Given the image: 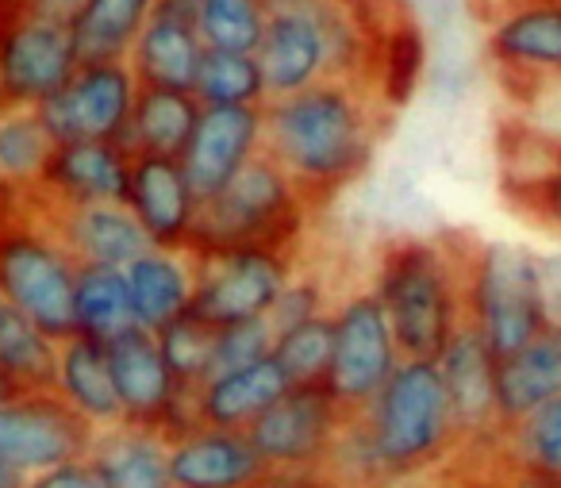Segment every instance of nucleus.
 <instances>
[{"instance_id": "nucleus-1", "label": "nucleus", "mask_w": 561, "mask_h": 488, "mask_svg": "<svg viewBox=\"0 0 561 488\" xmlns=\"http://www.w3.org/2000/svg\"><path fill=\"white\" fill-rule=\"evenodd\" d=\"M389 116L366 81L328 78L265 101V155L323 212L374 166Z\"/></svg>"}, {"instance_id": "nucleus-2", "label": "nucleus", "mask_w": 561, "mask_h": 488, "mask_svg": "<svg viewBox=\"0 0 561 488\" xmlns=\"http://www.w3.org/2000/svg\"><path fill=\"white\" fill-rule=\"evenodd\" d=\"M377 24V0H270V24L257 43L270 101L328 78L369 86Z\"/></svg>"}, {"instance_id": "nucleus-3", "label": "nucleus", "mask_w": 561, "mask_h": 488, "mask_svg": "<svg viewBox=\"0 0 561 488\" xmlns=\"http://www.w3.org/2000/svg\"><path fill=\"white\" fill-rule=\"evenodd\" d=\"M469 242L454 235H400L381 242L369 288L381 300L404 358L435 362L466 327Z\"/></svg>"}, {"instance_id": "nucleus-4", "label": "nucleus", "mask_w": 561, "mask_h": 488, "mask_svg": "<svg viewBox=\"0 0 561 488\" xmlns=\"http://www.w3.org/2000/svg\"><path fill=\"white\" fill-rule=\"evenodd\" d=\"M366 431L392 485L412 488L427 477H443L461 454V434L454 423L438 362L404 358L389 385L366 411Z\"/></svg>"}, {"instance_id": "nucleus-5", "label": "nucleus", "mask_w": 561, "mask_h": 488, "mask_svg": "<svg viewBox=\"0 0 561 488\" xmlns=\"http://www.w3.org/2000/svg\"><path fill=\"white\" fill-rule=\"evenodd\" d=\"M316 204L300 185L280 170L270 155H257L224 193L201 204L193 250H234V247H273L305 254L308 227Z\"/></svg>"}, {"instance_id": "nucleus-6", "label": "nucleus", "mask_w": 561, "mask_h": 488, "mask_svg": "<svg viewBox=\"0 0 561 488\" xmlns=\"http://www.w3.org/2000/svg\"><path fill=\"white\" fill-rule=\"evenodd\" d=\"M466 324L504 362L550 327L538 277V250L507 239L469 242Z\"/></svg>"}, {"instance_id": "nucleus-7", "label": "nucleus", "mask_w": 561, "mask_h": 488, "mask_svg": "<svg viewBox=\"0 0 561 488\" xmlns=\"http://www.w3.org/2000/svg\"><path fill=\"white\" fill-rule=\"evenodd\" d=\"M78 270L81 262L62 247L32 193V204L0 227V296L62 342L73 334Z\"/></svg>"}, {"instance_id": "nucleus-8", "label": "nucleus", "mask_w": 561, "mask_h": 488, "mask_svg": "<svg viewBox=\"0 0 561 488\" xmlns=\"http://www.w3.org/2000/svg\"><path fill=\"white\" fill-rule=\"evenodd\" d=\"M331 331H335V350H331V370L323 385L343 404L346 416H358L381 396V388L389 385L397 365L404 362L389 316H385L369 281L343 288L335 296Z\"/></svg>"}, {"instance_id": "nucleus-9", "label": "nucleus", "mask_w": 561, "mask_h": 488, "mask_svg": "<svg viewBox=\"0 0 561 488\" xmlns=\"http://www.w3.org/2000/svg\"><path fill=\"white\" fill-rule=\"evenodd\" d=\"M300 258L305 254L273 247L204 250V254H196L193 316H201L211 327L270 319L277 296L300 270Z\"/></svg>"}, {"instance_id": "nucleus-10", "label": "nucleus", "mask_w": 561, "mask_h": 488, "mask_svg": "<svg viewBox=\"0 0 561 488\" xmlns=\"http://www.w3.org/2000/svg\"><path fill=\"white\" fill-rule=\"evenodd\" d=\"M484 58L507 89L561 86V0H500L484 24Z\"/></svg>"}, {"instance_id": "nucleus-11", "label": "nucleus", "mask_w": 561, "mask_h": 488, "mask_svg": "<svg viewBox=\"0 0 561 488\" xmlns=\"http://www.w3.org/2000/svg\"><path fill=\"white\" fill-rule=\"evenodd\" d=\"M96 427L85 423L55 388L12 393L0 400V457L24 477H39L66 462L89 457Z\"/></svg>"}, {"instance_id": "nucleus-12", "label": "nucleus", "mask_w": 561, "mask_h": 488, "mask_svg": "<svg viewBox=\"0 0 561 488\" xmlns=\"http://www.w3.org/2000/svg\"><path fill=\"white\" fill-rule=\"evenodd\" d=\"M112 373H116V393L124 404V423L154 427L165 439L201 427L193 404V388H185L173 370L165 365L158 334L131 327L127 334L108 342Z\"/></svg>"}, {"instance_id": "nucleus-13", "label": "nucleus", "mask_w": 561, "mask_h": 488, "mask_svg": "<svg viewBox=\"0 0 561 488\" xmlns=\"http://www.w3.org/2000/svg\"><path fill=\"white\" fill-rule=\"evenodd\" d=\"M139 89L127 63H81L39 116L55 143H124Z\"/></svg>"}, {"instance_id": "nucleus-14", "label": "nucleus", "mask_w": 561, "mask_h": 488, "mask_svg": "<svg viewBox=\"0 0 561 488\" xmlns=\"http://www.w3.org/2000/svg\"><path fill=\"white\" fill-rule=\"evenodd\" d=\"M346 419L351 416L328 385H293L247 434L265 469L323 473Z\"/></svg>"}, {"instance_id": "nucleus-15", "label": "nucleus", "mask_w": 561, "mask_h": 488, "mask_svg": "<svg viewBox=\"0 0 561 488\" xmlns=\"http://www.w3.org/2000/svg\"><path fill=\"white\" fill-rule=\"evenodd\" d=\"M435 362L438 373H443L446 396H450L454 423H458L461 434V454H496L500 434H504V416H500L496 393L500 358L466 324L446 342V350Z\"/></svg>"}, {"instance_id": "nucleus-16", "label": "nucleus", "mask_w": 561, "mask_h": 488, "mask_svg": "<svg viewBox=\"0 0 561 488\" xmlns=\"http://www.w3.org/2000/svg\"><path fill=\"white\" fill-rule=\"evenodd\" d=\"M257 155H265V109H204L178 162L196 196L211 201Z\"/></svg>"}, {"instance_id": "nucleus-17", "label": "nucleus", "mask_w": 561, "mask_h": 488, "mask_svg": "<svg viewBox=\"0 0 561 488\" xmlns=\"http://www.w3.org/2000/svg\"><path fill=\"white\" fill-rule=\"evenodd\" d=\"M135 155L124 143H58L43 170L35 196L50 208L124 204Z\"/></svg>"}, {"instance_id": "nucleus-18", "label": "nucleus", "mask_w": 561, "mask_h": 488, "mask_svg": "<svg viewBox=\"0 0 561 488\" xmlns=\"http://www.w3.org/2000/svg\"><path fill=\"white\" fill-rule=\"evenodd\" d=\"M208 43L196 24V4L188 0H158L142 27L139 43L127 55L142 89H188L193 93Z\"/></svg>"}, {"instance_id": "nucleus-19", "label": "nucleus", "mask_w": 561, "mask_h": 488, "mask_svg": "<svg viewBox=\"0 0 561 488\" xmlns=\"http://www.w3.org/2000/svg\"><path fill=\"white\" fill-rule=\"evenodd\" d=\"M124 204L135 212L150 247L193 250L196 219H201L204 201L188 185L178 158H135Z\"/></svg>"}, {"instance_id": "nucleus-20", "label": "nucleus", "mask_w": 561, "mask_h": 488, "mask_svg": "<svg viewBox=\"0 0 561 488\" xmlns=\"http://www.w3.org/2000/svg\"><path fill=\"white\" fill-rule=\"evenodd\" d=\"M170 473L173 488H247L265 473V462L247 431L201 423L170 439Z\"/></svg>"}, {"instance_id": "nucleus-21", "label": "nucleus", "mask_w": 561, "mask_h": 488, "mask_svg": "<svg viewBox=\"0 0 561 488\" xmlns=\"http://www.w3.org/2000/svg\"><path fill=\"white\" fill-rule=\"evenodd\" d=\"M39 201V196H35ZM43 216L55 227L62 247L81 265H116L127 270L139 254L150 250L147 231L139 227L135 212L127 204H89V208H50L43 204Z\"/></svg>"}, {"instance_id": "nucleus-22", "label": "nucleus", "mask_w": 561, "mask_h": 488, "mask_svg": "<svg viewBox=\"0 0 561 488\" xmlns=\"http://www.w3.org/2000/svg\"><path fill=\"white\" fill-rule=\"evenodd\" d=\"M289 388V377L280 373V365L270 354L262 362L224 370L204 381L193 393L196 419L208 427H227V431H250Z\"/></svg>"}, {"instance_id": "nucleus-23", "label": "nucleus", "mask_w": 561, "mask_h": 488, "mask_svg": "<svg viewBox=\"0 0 561 488\" xmlns=\"http://www.w3.org/2000/svg\"><path fill=\"white\" fill-rule=\"evenodd\" d=\"M55 388L85 423L96 431L124 423V404L116 393V373H112L108 342L70 334L58 342V365H55Z\"/></svg>"}, {"instance_id": "nucleus-24", "label": "nucleus", "mask_w": 561, "mask_h": 488, "mask_svg": "<svg viewBox=\"0 0 561 488\" xmlns=\"http://www.w3.org/2000/svg\"><path fill=\"white\" fill-rule=\"evenodd\" d=\"M135 319L142 331L158 334L162 327L178 324L193 311L196 300V254L193 250L150 247L127 265Z\"/></svg>"}, {"instance_id": "nucleus-25", "label": "nucleus", "mask_w": 561, "mask_h": 488, "mask_svg": "<svg viewBox=\"0 0 561 488\" xmlns=\"http://www.w3.org/2000/svg\"><path fill=\"white\" fill-rule=\"evenodd\" d=\"M423 73H427V35L412 12L389 4L381 9V24H377L369 89L385 109L397 112L415 97Z\"/></svg>"}, {"instance_id": "nucleus-26", "label": "nucleus", "mask_w": 561, "mask_h": 488, "mask_svg": "<svg viewBox=\"0 0 561 488\" xmlns=\"http://www.w3.org/2000/svg\"><path fill=\"white\" fill-rule=\"evenodd\" d=\"M89 462L101 469L108 488H173L170 439L154 427L119 423L96 431Z\"/></svg>"}, {"instance_id": "nucleus-27", "label": "nucleus", "mask_w": 561, "mask_h": 488, "mask_svg": "<svg viewBox=\"0 0 561 488\" xmlns=\"http://www.w3.org/2000/svg\"><path fill=\"white\" fill-rule=\"evenodd\" d=\"M496 393H500V416L504 427L515 423L519 416L535 411L538 404L558 400L561 396V324H550L542 334L515 350L512 358L500 362L496 373Z\"/></svg>"}, {"instance_id": "nucleus-28", "label": "nucleus", "mask_w": 561, "mask_h": 488, "mask_svg": "<svg viewBox=\"0 0 561 488\" xmlns=\"http://www.w3.org/2000/svg\"><path fill=\"white\" fill-rule=\"evenodd\" d=\"M204 104L188 89H139L124 147L135 158H181Z\"/></svg>"}, {"instance_id": "nucleus-29", "label": "nucleus", "mask_w": 561, "mask_h": 488, "mask_svg": "<svg viewBox=\"0 0 561 488\" xmlns=\"http://www.w3.org/2000/svg\"><path fill=\"white\" fill-rule=\"evenodd\" d=\"M158 0H85L70 16L81 63H127Z\"/></svg>"}, {"instance_id": "nucleus-30", "label": "nucleus", "mask_w": 561, "mask_h": 488, "mask_svg": "<svg viewBox=\"0 0 561 488\" xmlns=\"http://www.w3.org/2000/svg\"><path fill=\"white\" fill-rule=\"evenodd\" d=\"M131 327H139V319H135L127 270H116V265H81L78 285H73V334L112 342L131 331Z\"/></svg>"}, {"instance_id": "nucleus-31", "label": "nucleus", "mask_w": 561, "mask_h": 488, "mask_svg": "<svg viewBox=\"0 0 561 488\" xmlns=\"http://www.w3.org/2000/svg\"><path fill=\"white\" fill-rule=\"evenodd\" d=\"M58 342L43 327H35L16 304L0 296V377L12 393H35L55 385Z\"/></svg>"}, {"instance_id": "nucleus-32", "label": "nucleus", "mask_w": 561, "mask_h": 488, "mask_svg": "<svg viewBox=\"0 0 561 488\" xmlns=\"http://www.w3.org/2000/svg\"><path fill=\"white\" fill-rule=\"evenodd\" d=\"M496 457L504 469L561 480V396L507 423L500 434Z\"/></svg>"}, {"instance_id": "nucleus-33", "label": "nucleus", "mask_w": 561, "mask_h": 488, "mask_svg": "<svg viewBox=\"0 0 561 488\" xmlns=\"http://www.w3.org/2000/svg\"><path fill=\"white\" fill-rule=\"evenodd\" d=\"M55 135L43 124L39 109L0 112V181L12 189H35L55 155Z\"/></svg>"}, {"instance_id": "nucleus-34", "label": "nucleus", "mask_w": 561, "mask_h": 488, "mask_svg": "<svg viewBox=\"0 0 561 488\" xmlns=\"http://www.w3.org/2000/svg\"><path fill=\"white\" fill-rule=\"evenodd\" d=\"M193 97L204 109H265V73L257 55L208 50L196 73Z\"/></svg>"}, {"instance_id": "nucleus-35", "label": "nucleus", "mask_w": 561, "mask_h": 488, "mask_svg": "<svg viewBox=\"0 0 561 488\" xmlns=\"http://www.w3.org/2000/svg\"><path fill=\"white\" fill-rule=\"evenodd\" d=\"M196 24L208 50L257 55L270 24V0H196Z\"/></svg>"}, {"instance_id": "nucleus-36", "label": "nucleus", "mask_w": 561, "mask_h": 488, "mask_svg": "<svg viewBox=\"0 0 561 488\" xmlns=\"http://www.w3.org/2000/svg\"><path fill=\"white\" fill-rule=\"evenodd\" d=\"M331 350H335V331H331V311L328 316L305 319L273 339V362L289 377V385H323L331 370Z\"/></svg>"}, {"instance_id": "nucleus-37", "label": "nucleus", "mask_w": 561, "mask_h": 488, "mask_svg": "<svg viewBox=\"0 0 561 488\" xmlns=\"http://www.w3.org/2000/svg\"><path fill=\"white\" fill-rule=\"evenodd\" d=\"M158 347H162L165 365L185 388H201L204 381L216 373V327L204 324L201 316H181L178 324L158 331Z\"/></svg>"}, {"instance_id": "nucleus-38", "label": "nucleus", "mask_w": 561, "mask_h": 488, "mask_svg": "<svg viewBox=\"0 0 561 488\" xmlns=\"http://www.w3.org/2000/svg\"><path fill=\"white\" fill-rule=\"evenodd\" d=\"M507 189H512V201L527 208V216L538 227L561 235V139L550 143L542 170H535L530 178L507 181Z\"/></svg>"}, {"instance_id": "nucleus-39", "label": "nucleus", "mask_w": 561, "mask_h": 488, "mask_svg": "<svg viewBox=\"0 0 561 488\" xmlns=\"http://www.w3.org/2000/svg\"><path fill=\"white\" fill-rule=\"evenodd\" d=\"M335 296H339V293H331L328 281H323L320 273H316V270H305V265H300V270L293 273L289 285H285V293L277 296L273 311H270L273 334L285 331V327H293V324H305V319L328 316L331 304H335Z\"/></svg>"}, {"instance_id": "nucleus-40", "label": "nucleus", "mask_w": 561, "mask_h": 488, "mask_svg": "<svg viewBox=\"0 0 561 488\" xmlns=\"http://www.w3.org/2000/svg\"><path fill=\"white\" fill-rule=\"evenodd\" d=\"M273 324L270 319H247V324L216 327V373L239 370V365L262 362L273 354ZM211 373V377H216Z\"/></svg>"}, {"instance_id": "nucleus-41", "label": "nucleus", "mask_w": 561, "mask_h": 488, "mask_svg": "<svg viewBox=\"0 0 561 488\" xmlns=\"http://www.w3.org/2000/svg\"><path fill=\"white\" fill-rule=\"evenodd\" d=\"M27 488H108V480L89 457H81V462H66L58 469L39 473V477H27Z\"/></svg>"}, {"instance_id": "nucleus-42", "label": "nucleus", "mask_w": 561, "mask_h": 488, "mask_svg": "<svg viewBox=\"0 0 561 488\" xmlns=\"http://www.w3.org/2000/svg\"><path fill=\"white\" fill-rule=\"evenodd\" d=\"M538 277H542L546 319H550V324H561V250L538 254Z\"/></svg>"}, {"instance_id": "nucleus-43", "label": "nucleus", "mask_w": 561, "mask_h": 488, "mask_svg": "<svg viewBox=\"0 0 561 488\" xmlns=\"http://www.w3.org/2000/svg\"><path fill=\"white\" fill-rule=\"evenodd\" d=\"M247 488H335L323 473H300V469H265Z\"/></svg>"}, {"instance_id": "nucleus-44", "label": "nucleus", "mask_w": 561, "mask_h": 488, "mask_svg": "<svg viewBox=\"0 0 561 488\" xmlns=\"http://www.w3.org/2000/svg\"><path fill=\"white\" fill-rule=\"evenodd\" d=\"M20 9H32V12H43V16H58V20H70L73 12L85 4V0H16Z\"/></svg>"}, {"instance_id": "nucleus-45", "label": "nucleus", "mask_w": 561, "mask_h": 488, "mask_svg": "<svg viewBox=\"0 0 561 488\" xmlns=\"http://www.w3.org/2000/svg\"><path fill=\"white\" fill-rule=\"evenodd\" d=\"M507 488H561V480H546V477H530V473H515L504 469Z\"/></svg>"}, {"instance_id": "nucleus-46", "label": "nucleus", "mask_w": 561, "mask_h": 488, "mask_svg": "<svg viewBox=\"0 0 561 488\" xmlns=\"http://www.w3.org/2000/svg\"><path fill=\"white\" fill-rule=\"evenodd\" d=\"M0 488H27V477L9 462V457H0Z\"/></svg>"}, {"instance_id": "nucleus-47", "label": "nucleus", "mask_w": 561, "mask_h": 488, "mask_svg": "<svg viewBox=\"0 0 561 488\" xmlns=\"http://www.w3.org/2000/svg\"><path fill=\"white\" fill-rule=\"evenodd\" d=\"M9 396H12V385L4 377H0V400H9Z\"/></svg>"}, {"instance_id": "nucleus-48", "label": "nucleus", "mask_w": 561, "mask_h": 488, "mask_svg": "<svg viewBox=\"0 0 561 488\" xmlns=\"http://www.w3.org/2000/svg\"><path fill=\"white\" fill-rule=\"evenodd\" d=\"M435 488H454V485H450V480H446V477H443V485H435Z\"/></svg>"}, {"instance_id": "nucleus-49", "label": "nucleus", "mask_w": 561, "mask_h": 488, "mask_svg": "<svg viewBox=\"0 0 561 488\" xmlns=\"http://www.w3.org/2000/svg\"><path fill=\"white\" fill-rule=\"evenodd\" d=\"M188 4H196V0H188Z\"/></svg>"}]
</instances>
